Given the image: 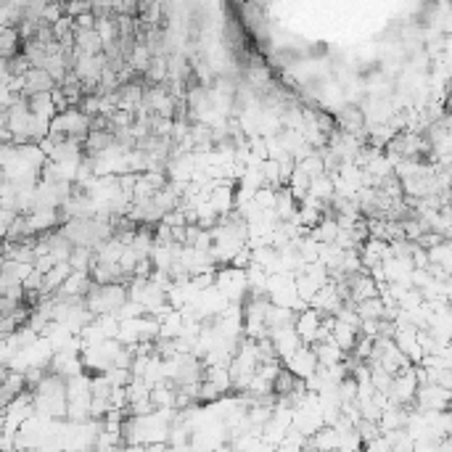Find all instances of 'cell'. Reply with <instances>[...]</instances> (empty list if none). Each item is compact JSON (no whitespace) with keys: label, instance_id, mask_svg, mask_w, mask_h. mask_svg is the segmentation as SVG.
<instances>
[{"label":"cell","instance_id":"obj_1","mask_svg":"<svg viewBox=\"0 0 452 452\" xmlns=\"http://www.w3.org/2000/svg\"><path fill=\"white\" fill-rule=\"evenodd\" d=\"M27 109H30L35 117H40V120H53V114H56V103H53V98H50V91L30 93V95H27Z\"/></svg>","mask_w":452,"mask_h":452},{"label":"cell","instance_id":"obj_3","mask_svg":"<svg viewBox=\"0 0 452 452\" xmlns=\"http://www.w3.org/2000/svg\"><path fill=\"white\" fill-rule=\"evenodd\" d=\"M0 182H3V178H0Z\"/></svg>","mask_w":452,"mask_h":452},{"label":"cell","instance_id":"obj_2","mask_svg":"<svg viewBox=\"0 0 452 452\" xmlns=\"http://www.w3.org/2000/svg\"><path fill=\"white\" fill-rule=\"evenodd\" d=\"M21 37L16 27H0V56L8 59L13 53H19Z\"/></svg>","mask_w":452,"mask_h":452}]
</instances>
